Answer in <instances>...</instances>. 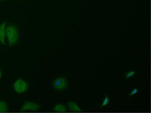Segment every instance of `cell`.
<instances>
[{
  "instance_id": "9",
  "label": "cell",
  "mask_w": 151,
  "mask_h": 113,
  "mask_svg": "<svg viewBox=\"0 0 151 113\" xmlns=\"http://www.w3.org/2000/svg\"><path fill=\"white\" fill-rule=\"evenodd\" d=\"M109 102H110V98H109V96L108 95H106V97H105V98L103 99V101H102V103H101V104L99 105V107H105V106H106L108 104H109Z\"/></svg>"
},
{
  "instance_id": "8",
  "label": "cell",
  "mask_w": 151,
  "mask_h": 113,
  "mask_svg": "<svg viewBox=\"0 0 151 113\" xmlns=\"http://www.w3.org/2000/svg\"><path fill=\"white\" fill-rule=\"evenodd\" d=\"M7 111H9L7 103L5 101H0V112H7Z\"/></svg>"
},
{
  "instance_id": "6",
  "label": "cell",
  "mask_w": 151,
  "mask_h": 113,
  "mask_svg": "<svg viewBox=\"0 0 151 113\" xmlns=\"http://www.w3.org/2000/svg\"><path fill=\"white\" fill-rule=\"evenodd\" d=\"M68 108L70 110L73 111V112H82L83 110L77 105V104L75 102H73V101H70L68 102Z\"/></svg>"
},
{
  "instance_id": "5",
  "label": "cell",
  "mask_w": 151,
  "mask_h": 113,
  "mask_svg": "<svg viewBox=\"0 0 151 113\" xmlns=\"http://www.w3.org/2000/svg\"><path fill=\"white\" fill-rule=\"evenodd\" d=\"M17 39H18V32H17V30H16V29L13 30V32L11 33V35L8 37L9 44L11 46L14 45L17 42Z\"/></svg>"
},
{
  "instance_id": "10",
  "label": "cell",
  "mask_w": 151,
  "mask_h": 113,
  "mask_svg": "<svg viewBox=\"0 0 151 113\" xmlns=\"http://www.w3.org/2000/svg\"><path fill=\"white\" fill-rule=\"evenodd\" d=\"M135 73H135V71H133V70H132V71H130V72H128V73H126V76H125V79H129V78H131V77H133V76L135 75Z\"/></svg>"
},
{
  "instance_id": "12",
  "label": "cell",
  "mask_w": 151,
  "mask_h": 113,
  "mask_svg": "<svg viewBox=\"0 0 151 113\" xmlns=\"http://www.w3.org/2000/svg\"><path fill=\"white\" fill-rule=\"evenodd\" d=\"M2 77V72H1V69H0V79Z\"/></svg>"
},
{
  "instance_id": "13",
  "label": "cell",
  "mask_w": 151,
  "mask_h": 113,
  "mask_svg": "<svg viewBox=\"0 0 151 113\" xmlns=\"http://www.w3.org/2000/svg\"><path fill=\"white\" fill-rule=\"evenodd\" d=\"M1 1H5V0H1Z\"/></svg>"
},
{
  "instance_id": "11",
  "label": "cell",
  "mask_w": 151,
  "mask_h": 113,
  "mask_svg": "<svg viewBox=\"0 0 151 113\" xmlns=\"http://www.w3.org/2000/svg\"><path fill=\"white\" fill-rule=\"evenodd\" d=\"M138 93V88H134L131 93H130V94H129V97H131V96H133V95H135V94H136Z\"/></svg>"
},
{
  "instance_id": "4",
  "label": "cell",
  "mask_w": 151,
  "mask_h": 113,
  "mask_svg": "<svg viewBox=\"0 0 151 113\" xmlns=\"http://www.w3.org/2000/svg\"><path fill=\"white\" fill-rule=\"evenodd\" d=\"M5 30H6V22H4L0 25V42L2 44H5Z\"/></svg>"
},
{
  "instance_id": "2",
  "label": "cell",
  "mask_w": 151,
  "mask_h": 113,
  "mask_svg": "<svg viewBox=\"0 0 151 113\" xmlns=\"http://www.w3.org/2000/svg\"><path fill=\"white\" fill-rule=\"evenodd\" d=\"M53 87L59 92H62L65 91L67 87V81L66 79V78L64 77H60L58 79H56L54 82H53Z\"/></svg>"
},
{
  "instance_id": "1",
  "label": "cell",
  "mask_w": 151,
  "mask_h": 113,
  "mask_svg": "<svg viewBox=\"0 0 151 113\" xmlns=\"http://www.w3.org/2000/svg\"><path fill=\"white\" fill-rule=\"evenodd\" d=\"M13 88L15 90V92L18 94H22L26 92L29 88V86H28V83L22 79H17L15 82H14V85H13Z\"/></svg>"
},
{
  "instance_id": "7",
  "label": "cell",
  "mask_w": 151,
  "mask_h": 113,
  "mask_svg": "<svg viewBox=\"0 0 151 113\" xmlns=\"http://www.w3.org/2000/svg\"><path fill=\"white\" fill-rule=\"evenodd\" d=\"M54 110L55 112H66L67 111V108H66V106L63 104H56L54 107Z\"/></svg>"
},
{
  "instance_id": "3",
  "label": "cell",
  "mask_w": 151,
  "mask_h": 113,
  "mask_svg": "<svg viewBox=\"0 0 151 113\" xmlns=\"http://www.w3.org/2000/svg\"><path fill=\"white\" fill-rule=\"evenodd\" d=\"M40 105L34 102H30V101H26L24 102L23 105L21 108V111H36L37 110H39Z\"/></svg>"
}]
</instances>
